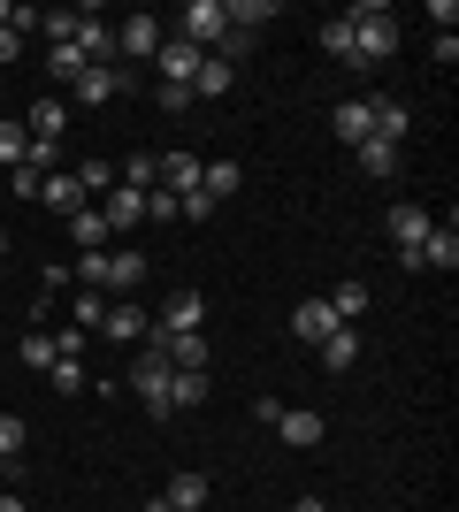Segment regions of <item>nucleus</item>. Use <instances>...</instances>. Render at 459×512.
Listing matches in <instances>:
<instances>
[{"label":"nucleus","mask_w":459,"mask_h":512,"mask_svg":"<svg viewBox=\"0 0 459 512\" xmlns=\"http://www.w3.org/2000/svg\"><path fill=\"white\" fill-rule=\"evenodd\" d=\"M0 260H8V230H0Z\"/></svg>","instance_id":"nucleus-45"},{"label":"nucleus","mask_w":459,"mask_h":512,"mask_svg":"<svg viewBox=\"0 0 459 512\" xmlns=\"http://www.w3.org/2000/svg\"><path fill=\"white\" fill-rule=\"evenodd\" d=\"M276 436H284L291 451H314V444H322V413H314V406H284V413H276Z\"/></svg>","instance_id":"nucleus-12"},{"label":"nucleus","mask_w":459,"mask_h":512,"mask_svg":"<svg viewBox=\"0 0 459 512\" xmlns=\"http://www.w3.org/2000/svg\"><path fill=\"white\" fill-rule=\"evenodd\" d=\"M368 123H375V138H383V146H398V138L414 130V107H406V100H368Z\"/></svg>","instance_id":"nucleus-17"},{"label":"nucleus","mask_w":459,"mask_h":512,"mask_svg":"<svg viewBox=\"0 0 459 512\" xmlns=\"http://www.w3.org/2000/svg\"><path fill=\"white\" fill-rule=\"evenodd\" d=\"M46 375H54V390H62V398H77V390H85V367H77V360H54Z\"/></svg>","instance_id":"nucleus-38"},{"label":"nucleus","mask_w":459,"mask_h":512,"mask_svg":"<svg viewBox=\"0 0 459 512\" xmlns=\"http://www.w3.org/2000/svg\"><path fill=\"white\" fill-rule=\"evenodd\" d=\"M100 222H108V237H131L138 222H146V192H123V184H115V192L100 199Z\"/></svg>","instance_id":"nucleus-8"},{"label":"nucleus","mask_w":459,"mask_h":512,"mask_svg":"<svg viewBox=\"0 0 459 512\" xmlns=\"http://www.w3.org/2000/svg\"><path fill=\"white\" fill-rule=\"evenodd\" d=\"M23 360H31V367H39V375H46V367L62 360V352H54V337H46V329H39V337H23Z\"/></svg>","instance_id":"nucleus-39"},{"label":"nucleus","mask_w":459,"mask_h":512,"mask_svg":"<svg viewBox=\"0 0 459 512\" xmlns=\"http://www.w3.org/2000/svg\"><path fill=\"white\" fill-rule=\"evenodd\" d=\"M322 54H329V62H352V31H345V16H329V23H322Z\"/></svg>","instance_id":"nucleus-34"},{"label":"nucleus","mask_w":459,"mask_h":512,"mask_svg":"<svg viewBox=\"0 0 459 512\" xmlns=\"http://www.w3.org/2000/svg\"><path fill=\"white\" fill-rule=\"evenodd\" d=\"M69 237H77V253H108V222H100V207L69 214Z\"/></svg>","instance_id":"nucleus-25"},{"label":"nucleus","mask_w":459,"mask_h":512,"mask_svg":"<svg viewBox=\"0 0 459 512\" xmlns=\"http://www.w3.org/2000/svg\"><path fill=\"white\" fill-rule=\"evenodd\" d=\"M329 329H345V321L329 314V299H299V306H291V337H306V344H322Z\"/></svg>","instance_id":"nucleus-15"},{"label":"nucleus","mask_w":459,"mask_h":512,"mask_svg":"<svg viewBox=\"0 0 459 512\" xmlns=\"http://www.w3.org/2000/svg\"><path fill=\"white\" fill-rule=\"evenodd\" d=\"M222 16H230V31L261 39V23H276V0H222Z\"/></svg>","instance_id":"nucleus-21"},{"label":"nucleus","mask_w":459,"mask_h":512,"mask_svg":"<svg viewBox=\"0 0 459 512\" xmlns=\"http://www.w3.org/2000/svg\"><path fill=\"white\" fill-rule=\"evenodd\" d=\"M360 169H368V176H398V146L368 138V146H360Z\"/></svg>","instance_id":"nucleus-31"},{"label":"nucleus","mask_w":459,"mask_h":512,"mask_svg":"<svg viewBox=\"0 0 459 512\" xmlns=\"http://www.w3.org/2000/svg\"><path fill=\"white\" fill-rule=\"evenodd\" d=\"M123 192H153V153H131V161H123Z\"/></svg>","instance_id":"nucleus-37"},{"label":"nucleus","mask_w":459,"mask_h":512,"mask_svg":"<svg viewBox=\"0 0 459 512\" xmlns=\"http://www.w3.org/2000/svg\"><path fill=\"white\" fill-rule=\"evenodd\" d=\"M46 69H54V77H62V85H69V77L85 69V54H77V46H54V54H46Z\"/></svg>","instance_id":"nucleus-40"},{"label":"nucleus","mask_w":459,"mask_h":512,"mask_svg":"<svg viewBox=\"0 0 459 512\" xmlns=\"http://www.w3.org/2000/svg\"><path fill=\"white\" fill-rule=\"evenodd\" d=\"M77 192H115V169H108V161H77Z\"/></svg>","instance_id":"nucleus-33"},{"label":"nucleus","mask_w":459,"mask_h":512,"mask_svg":"<svg viewBox=\"0 0 459 512\" xmlns=\"http://www.w3.org/2000/svg\"><path fill=\"white\" fill-rule=\"evenodd\" d=\"M161 497H169V512H199V505H207V474H192V467L169 474V490H161Z\"/></svg>","instance_id":"nucleus-24"},{"label":"nucleus","mask_w":459,"mask_h":512,"mask_svg":"<svg viewBox=\"0 0 459 512\" xmlns=\"http://www.w3.org/2000/svg\"><path fill=\"white\" fill-rule=\"evenodd\" d=\"M138 283H146V253H138V245L100 253V291H115V299H123V291H138Z\"/></svg>","instance_id":"nucleus-5"},{"label":"nucleus","mask_w":459,"mask_h":512,"mask_svg":"<svg viewBox=\"0 0 459 512\" xmlns=\"http://www.w3.org/2000/svg\"><path fill=\"white\" fill-rule=\"evenodd\" d=\"M153 344H161V360H169V367L207 375V329H184V337H161V329H153Z\"/></svg>","instance_id":"nucleus-11"},{"label":"nucleus","mask_w":459,"mask_h":512,"mask_svg":"<svg viewBox=\"0 0 459 512\" xmlns=\"http://www.w3.org/2000/svg\"><path fill=\"white\" fill-rule=\"evenodd\" d=\"M77 54H85V62H108L115 54V31L92 16V8H77Z\"/></svg>","instance_id":"nucleus-18"},{"label":"nucleus","mask_w":459,"mask_h":512,"mask_svg":"<svg viewBox=\"0 0 459 512\" xmlns=\"http://www.w3.org/2000/svg\"><path fill=\"white\" fill-rule=\"evenodd\" d=\"M100 321H108V299H100V291H77V321H69V329H100Z\"/></svg>","instance_id":"nucleus-36"},{"label":"nucleus","mask_w":459,"mask_h":512,"mask_svg":"<svg viewBox=\"0 0 459 512\" xmlns=\"http://www.w3.org/2000/svg\"><path fill=\"white\" fill-rule=\"evenodd\" d=\"M429 230H437V214H429V207H391V237H398V253H414Z\"/></svg>","instance_id":"nucleus-19"},{"label":"nucleus","mask_w":459,"mask_h":512,"mask_svg":"<svg viewBox=\"0 0 459 512\" xmlns=\"http://www.w3.org/2000/svg\"><path fill=\"white\" fill-rule=\"evenodd\" d=\"M153 69H161V85H192V69H199V46H184V39H161Z\"/></svg>","instance_id":"nucleus-16"},{"label":"nucleus","mask_w":459,"mask_h":512,"mask_svg":"<svg viewBox=\"0 0 459 512\" xmlns=\"http://www.w3.org/2000/svg\"><path fill=\"white\" fill-rule=\"evenodd\" d=\"M345 31H352V69H375L398 54V16L391 8H375V0H360V8H345Z\"/></svg>","instance_id":"nucleus-1"},{"label":"nucleus","mask_w":459,"mask_h":512,"mask_svg":"<svg viewBox=\"0 0 459 512\" xmlns=\"http://www.w3.org/2000/svg\"><path fill=\"white\" fill-rule=\"evenodd\" d=\"M100 329H108L115 344H153V314H146V306H131V299H115Z\"/></svg>","instance_id":"nucleus-9"},{"label":"nucleus","mask_w":459,"mask_h":512,"mask_svg":"<svg viewBox=\"0 0 459 512\" xmlns=\"http://www.w3.org/2000/svg\"><path fill=\"white\" fill-rule=\"evenodd\" d=\"M115 54H123V62H153V54H161V23H153L146 8H138V16L123 23V31H115Z\"/></svg>","instance_id":"nucleus-6"},{"label":"nucleus","mask_w":459,"mask_h":512,"mask_svg":"<svg viewBox=\"0 0 459 512\" xmlns=\"http://www.w3.org/2000/svg\"><path fill=\"white\" fill-rule=\"evenodd\" d=\"M39 31L54 46H77V8H54V16H39Z\"/></svg>","instance_id":"nucleus-35"},{"label":"nucleus","mask_w":459,"mask_h":512,"mask_svg":"<svg viewBox=\"0 0 459 512\" xmlns=\"http://www.w3.org/2000/svg\"><path fill=\"white\" fill-rule=\"evenodd\" d=\"M329 130H337L345 146H368V138H375V123H368V100H345L337 115H329Z\"/></svg>","instance_id":"nucleus-23"},{"label":"nucleus","mask_w":459,"mask_h":512,"mask_svg":"<svg viewBox=\"0 0 459 512\" xmlns=\"http://www.w3.org/2000/svg\"><path fill=\"white\" fill-rule=\"evenodd\" d=\"M192 85H199V100H222V92L238 85V69L222 62V54H199V69H192Z\"/></svg>","instance_id":"nucleus-22"},{"label":"nucleus","mask_w":459,"mask_h":512,"mask_svg":"<svg viewBox=\"0 0 459 512\" xmlns=\"http://www.w3.org/2000/svg\"><path fill=\"white\" fill-rule=\"evenodd\" d=\"M39 199H46V207H62V214H77V207H85V192H77V176H62V169H54V176L39 184Z\"/></svg>","instance_id":"nucleus-28"},{"label":"nucleus","mask_w":459,"mask_h":512,"mask_svg":"<svg viewBox=\"0 0 459 512\" xmlns=\"http://www.w3.org/2000/svg\"><path fill=\"white\" fill-rule=\"evenodd\" d=\"M314 352H322V367H329V375H352V367H360V337H352V329H329V337L314 344Z\"/></svg>","instance_id":"nucleus-20"},{"label":"nucleus","mask_w":459,"mask_h":512,"mask_svg":"<svg viewBox=\"0 0 459 512\" xmlns=\"http://www.w3.org/2000/svg\"><path fill=\"white\" fill-rule=\"evenodd\" d=\"M329 314H337V321H360V314H368V283H337V291H329Z\"/></svg>","instance_id":"nucleus-29"},{"label":"nucleus","mask_w":459,"mask_h":512,"mask_svg":"<svg viewBox=\"0 0 459 512\" xmlns=\"http://www.w3.org/2000/svg\"><path fill=\"white\" fill-rule=\"evenodd\" d=\"M23 54V31H0V62H16Z\"/></svg>","instance_id":"nucleus-42"},{"label":"nucleus","mask_w":459,"mask_h":512,"mask_svg":"<svg viewBox=\"0 0 459 512\" xmlns=\"http://www.w3.org/2000/svg\"><path fill=\"white\" fill-rule=\"evenodd\" d=\"M153 192H169L176 207H184V199L199 192V153H161V161H153Z\"/></svg>","instance_id":"nucleus-4"},{"label":"nucleus","mask_w":459,"mask_h":512,"mask_svg":"<svg viewBox=\"0 0 459 512\" xmlns=\"http://www.w3.org/2000/svg\"><path fill=\"white\" fill-rule=\"evenodd\" d=\"M414 268H459V222H437V230L414 245Z\"/></svg>","instance_id":"nucleus-13"},{"label":"nucleus","mask_w":459,"mask_h":512,"mask_svg":"<svg viewBox=\"0 0 459 512\" xmlns=\"http://www.w3.org/2000/svg\"><path fill=\"white\" fill-rule=\"evenodd\" d=\"M69 85H77V107H100V100H115V92H123V69H115V62H85Z\"/></svg>","instance_id":"nucleus-7"},{"label":"nucleus","mask_w":459,"mask_h":512,"mask_svg":"<svg viewBox=\"0 0 459 512\" xmlns=\"http://www.w3.org/2000/svg\"><path fill=\"white\" fill-rule=\"evenodd\" d=\"M222 31H230L222 0H192V8H184V23H176V39H184V46H199V54H207V46H222Z\"/></svg>","instance_id":"nucleus-3"},{"label":"nucleus","mask_w":459,"mask_h":512,"mask_svg":"<svg viewBox=\"0 0 459 512\" xmlns=\"http://www.w3.org/2000/svg\"><path fill=\"white\" fill-rule=\"evenodd\" d=\"M169 375L176 367L161 360V344H138V367H131V390H138V406L153 413V421H169Z\"/></svg>","instance_id":"nucleus-2"},{"label":"nucleus","mask_w":459,"mask_h":512,"mask_svg":"<svg viewBox=\"0 0 459 512\" xmlns=\"http://www.w3.org/2000/svg\"><path fill=\"white\" fill-rule=\"evenodd\" d=\"M192 406H207V375L176 367V375H169V413H192Z\"/></svg>","instance_id":"nucleus-26"},{"label":"nucleus","mask_w":459,"mask_h":512,"mask_svg":"<svg viewBox=\"0 0 459 512\" xmlns=\"http://www.w3.org/2000/svg\"><path fill=\"white\" fill-rule=\"evenodd\" d=\"M291 512H322V497H299V505H291Z\"/></svg>","instance_id":"nucleus-43"},{"label":"nucleus","mask_w":459,"mask_h":512,"mask_svg":"<svg viewBox=\"0 0 459 512\" xmlns=\"http://www.w3.org/2000/svg\"><path fill=\"white\" fill-rule=\"evenodd\" d=\"M0 467H23V421L0 413Z\"/></svg>","instance_id":"nucleus-32"},{"label":"nucleus","mask_w":459,"mask_h":512,"mask_svg":"<svg viewBox=\"0 0 459 512\" xmlns=\"http://www.w3.org/2000/svg\"><path fill=\"white\" fill-rule=\"evenodd\" d=\"M23 130L39 138V146H62V130H69V107L46 92V100H31V115H23Z\"/></svg>","instance_id":"nucleus-14"},{"label":"nucleus","mask_w":459,"mask_h":512,"mask_svg":"<svg viewBox=\"0 0 459 512\" xmlns=\"http://www.w3.org/2000/svg\"><path fill=\"white\" fill-rule=\"evenodd\" d=\"M0 512H23V505H16V497H0Z\"/></svg>","instance_id":"nucleus-44"},{"label":"nucleus","mask_w":459,"mask_h":512,"mask_svg":"<svg viewBox=\"0 0 459 512\" xmlns=\"http://www.w3.org/2000/svg\"><path fill=\"white\" fill-rule=\"evenodd\" d=\"M161 337H184V329H207V299L199 291H176L169 306H161V321H153Z\"/></svg>","instance_id":"nucleus-10"},{"label":"nucleus","mask_w":459,"mask_h":512,"mask_svg":"<svg viewBox=\"0 0 459 512\" xmlns=\"http://www.w3.org/2000/svg\"><path fill=\"white\" fill-rule=\"evenodd\" d=\"M238 184H245L238 161H207V169H199V192H207V199H230Z\"/></svg>","instance_id":"nucleus-27"},{"label":"nucleus","mask_w":459,"mask_h":512,"mask_svg":"<svg viewBox=\"0 0 459 512\" xmlns=\"http://www.w3.org/2000/svg\"><path fill=\"white\" fill-rule=\"evenodd\" d=\"M0 161H8V169L31 161V130H23V123H0Z\"/></svg>","instance_id":"nucleus-30"},{"label":"nucleus","mask_w":459,"mask_h":512,"mask_svg":"<svg viewBox=\"0 0 459 512\" xmlns=\"http://www.w3.org/2000/svg\"><path fill=\"white\" fill-rule=\"evenodd\" d=\"M8 184H16V199H39L46 176H39V169H8Z\"/></svg>","instance_id":"nucleus-41"}]
</instances>
